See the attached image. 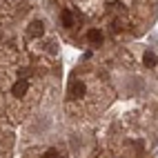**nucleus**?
Here are the masks:
<instances>
[{"instance_id":"f257e3e1","label":"nucleus","mask_w":158,"mask_h":158,"mask_svg":"<svg viewBox=\"0 0 158 158\" xmlns=\"http://www.w3.org/2000/svg\"><path fill=\"white\" fill-rule=\"evenodd\" d=\"M85 94H87V87L82 80H73L69 85V98H82Z\"/></svg>"},{"instance_id":"f03ea898","label":"nucleus","mask_w":158,"mask_h":158,"mask_svg":"<svg viewBox=\"0 0 158 158\" xmlns=\"http://www.w3.org/2000/svg\"><path fill=\"white\" fill-rule=\"evenodd\" d=\"M27 89H29V82L23 78V80H16V82H14V87H11V94H14L16 98H25Z\"/></svg>"},{"instance_id":"7ed1b4c3","label":"nucleus","mask_w":158,"mask_h":158,"mask_svg":"<svg viewBox=\"0 0 158 158\" xmlns=\"http://www.w3.org/2000/svg\"><path fill=\"white\" fill-rule=\"evenodd\" d=\"M27 34H29V38H40L45 34V25L40 23V20H34V23L29 25V29H27Z\"/></svg>"},{"instance_id":"20e7f679","label":"nucleus","mask_w":158,"mask_h":158,"mask_svg":"<svg viewBox=\"0 0 158 158\" xmlns=\"http://www.w3.org/2000/svg\"><path fill=\"white\" fill-rule=\"evenodd\" d=\"M102 38H105V36H102V31H100V29H91L89 34H87V40H89L91 45H100V43H102Z\"/></svg>"},{"instance_id":"39448f33","label":"nucleus","mask_w":158,"mask_h":158,"mask_svg":"<svg viewBox=\"0 0 158 158\" xmlns=\"http://www.w3.org/2000/svg\"><path fill=\"white\" fill-rule=\"evenodd\" d=\"M60 20H62V25H65L67 29L73 27V14L69 11V9H62V11H60Z\"/></svg>"},{"instance_id":"423d86ee","label":"nucleus","mask_w":158,"mask_h":158,"mask_svg":"<svg viewBox=\"0 0 158 158\" xmlns=\"http://www.w3.org/2000/svg\"><path fill=\"white\" fill-rule=\"evenodd\" d=\"M143 62L147 67H156V62H158V58H156V54H152V51H147V54L143 56Z\"/></svg>"},{"instance_id":"0eeeda50","label":"nucleus","mask_w":158,"mask_h":158,"mask_svg":"<svg viewBox=\"0 0 158 158\" xmlns=\"http://www.w3.org/2000/svg\"><path fill=\"white\" fill-rule=\"evenodd\" d=\"M125 31V23H123V20H111V31Z\"/></svg>"},{"instance_id":"6e6552de","label":"nucleus","mask_w":158,"mask_h":158,"mask_svg":"<svg viewBox=\"0 0 158 158\" xmlns=\"http://www.w3.org/2000/svg\"><path fill=\"white\" fill-rule=\"evenodd\" d=\"M43 158H60V152L58 149H47Z\"/></svg>"}]
</instances>
